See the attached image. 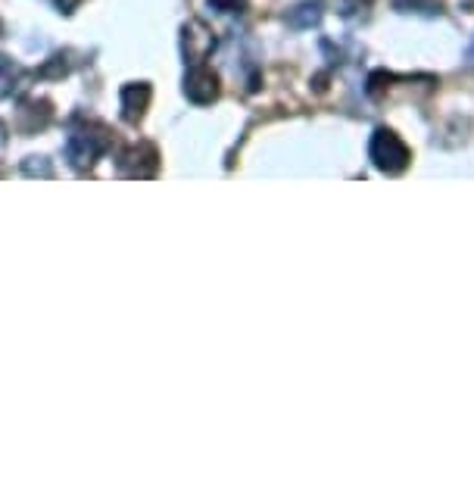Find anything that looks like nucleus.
Wrapping results in <instances>:
<instances>
[{"label":"nucleus","mask_w":474,"mask_h":477,"mask_svg":"<svg viewBox=\"0 0 474 477\" xmlns=\"http://www.w3.org/2000/svg\"><path fill=\"white\" fill-rule=\"evenodd\" d=\"M56 4V10L60 13H66V16H69V13H76V6L82 4V0H54Z\"/></svg>","instance_id":"nucleus-15"},{"label":"nucleus","mask_w":474,"mask_h":477,"mask_svg":"<svg viewBox=\"0 0 474 477\" xmlns=\"http://www.w3.org/2000/svg\"><path fill=\"white\" fill-rule=\"evenodd\" d=\"M371 4L375 0H334V6H338V13L344 19H366Z\"/></svg>","instance_id":"nucleus-11"},{"label":"nucleus","mask_w":474,"mask_h":477,"mask_svg":"<svg viewBox=\"0 0 474 477\" xmlns=\"http://www.w3.org/2000/svg\"><path fill=\"white\" fill-rule=\"evenodd\" d=\"M218 94H222V85H218V72H213L209 66L197 63L187 69L185 76V97L191 100L197 107H207L218 100Z\"/></svg>","instance_id":"nucleus-5"},{"label":"nucleus","mask_w":474,"mask_h":477,"mask_svg":"<svg viewBox=\"0 0 474 477\" xmlns=\"http://www.w3.org/2000/svg\"><path fill=\"white\" fill-rule=\"evenodd\" d=\"M322 22V10H318V4H312V0H303V4L290 6L287 10V25L294 28H312Z\"/></svg>","instance_id":"nucleus-7"},{"label":"nucleus","mask_w":474,"mask_h":477,"mask_svg":"<svg viewBox=\"0 0 474 477\" xmlns=\"http://www.w3.org/2000/svg\"><path fill=\"white\" fill-rule=\"evenodd\" d=\"M22 172L25 175H38V178H50L54 175V168H50V163H47V157H28L25 163H22Z\"/></svg>","instance_id":"nucleus-12"},{"label":"nucleus","mask_w":474,"mask_h":477,"mask_svg":"<svg viewBox=\"0 0 474 477\" xmlns=\"http://www.w3.org/2000/svg\"><path fill=\"white\" fill-rule=\"evenodd\" d=\"M119 172L126 175V178H156V172H159L156 147L147 141L131 144L119 157Z\"/></svg>","instance_id":"nucleus-4"},{"label":"nucleus","mask_w":474,"mask_h":477,"mask_svg":"<svg viewBox=\"0 0 474 477\" xmlns=\"http://www.w3.org/2000/svg\"><path fill=\"white\" fill-rule=\"evenodd\" d=\"M399 13H419V16H440L443 0H393Z\"/></svg>","instance_id":"nucleus-8"},{"label":"nucleus","mask_w":474,"mask_h":477,"mask_svg":"<svg viewBox=\"0 0 474 477\" xmlns=\"http://www.w3.org/2000/svg\"><path fill=\"white\" fill-rule=\"evenodd\" d=\"M4 144H6V125L0 122V147H4Z\"/></svg>","instance_id":"nucleus-16"},{"label":"nucleus","mask_w":474,"mask_h":477,"mask_svg":"<svg viewBox=\"0 0 474 477\" xmlns=\"http://www.w3.org/2000/svg\"><path fill=\"white\" fill-rule=\"evenodd\" d=\"M22 78V72H19V66L10 60V56H4L0 54V97H10L13 91H16V82Z\"/></svg>","instance_id":"nucleus-9"},{"label":"nucleus","mask_w":474,"mask_h":477,"mask_svg":"<svg viewBox=\"0 0 474 477\" xmlns=\"http://www.w3.org/2000/svg\"><path fill=\"white\" fill-rule=\"evenodd\" d=\"M109 135L106 128H100V125H85V128H76L69 135V141H66V159H69V166L76 168V172H87V168H94L100 157L109 150Z\"/></svg>","instance_id":"nucleus-2"},{"label":"nucleus","mask_w":474,"mask_h":477,"mask_svg":"<svg viewBox=\"0 0 474 477\" xmlns=\"http://www.w3.org/2000/svg\"><path fill=\"white\" fill-rule=\"evenodd\" d=\"M119 100H122V119H126L128 125H137L150 107V85H144V82L126 85L119 94Z\"/></svg>","instance_id":"nucleus-6"},{"label":"nucleus","mask_w":474,"mask_h":477,"mask_svg":"<svg viewBox=\"0 0 474 477\" xmlns=\"http://www.w3.org/2000/svg\"><path fill=\"white\" fill-rule=\"evenodd\" d=\"M19 116H28V119H32L25 125V131H38L50 119V104L47 100H32V104H25L19 109Z\"/></svg>","instance_id":"nucleus-10"},{"label":"nucleus","mask_w":474,"mask_h":477,"mask_svg":"<svg viewBox=\"0 0 474 477\" xmlns=\"http://www.w3.org/2000/svg\"><path fill=\"white\" fill-rule=\"evenodd\" d=\"M216 50V35L203 19H191L181 25V56L187 66L203 63Z\"/></svg>","instance_id":"nucleus-3"},{"label":"nucleus","mask_w":474,"mask_h":477,"mask_svg":"<svg viewBox=\"0 0 474 477\" xmlns=\"http://www.w3.org/2000/svg\"><path fill=\"white\" fill-rule=\"evenodd\" d=\"M209 6L218 13H240L244 10V0H209Z\"/></svg>","instance_id":"nucleus-14"},{"label":"nucleus","mask_w":474,"mask_h":477,"mask_svg":"<svg viewBox=\"0 0 474 477\" xmlns=\"http://www.w3.org/2000/svg\"><path fill=\"white\" fill-rule=\"evenodd\" d=\"M368 159L378 172L384 175H403L412 163V153L409 147L403 144V137L390 128H375L368 141Z\"/></svg>","instance_id":"nucleus-1"},{"label":"nucleus","mask_w":474,"mask_h":477,"mask_svg":"<svg viewBox=\"0 0 474 477\" xmlns=\"http://www.w3.org/2000/svg\"><path fill=\"white\" fill-rule=\"evenodd\" d=\"M63 60H66L63 54H54V56L47 60V66H41L38 76H41V78H60V76H66V72H69V63H63Z\"/></svg>","instance_id":"nucleus-13"}]
</instances>
